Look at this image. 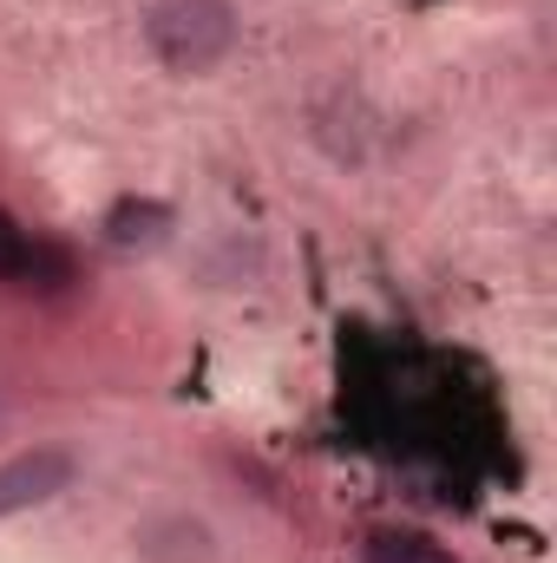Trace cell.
Wrapping results in <instances>:
<instances>
[{
  "instance_id": "obj_1",
  "label": "cell",
  "mask_w": 557,
  "mask_h": 563,
  "mask_svg": "<svg viewBox=\"0 0 557 563\" xmlns=\"http://www.w3.org/2000/svg\"><path fill=\"white\" fill-rule=\"evenodd\" d=\"M144 40H151V53H157L171 73L197 79V73H210V66L230 59V46H237V13H230V0H151Z\"/></svg>"
},
{
  "instance_id": "obj_2",
  "label": "cell",
  "mask_w": 557,
  "mask_h": 563,
  "mask_svg": "<svg viewBox=\"0 0 557 563\" xmlns=\"http://www.w3.org/2000/svg\"><path fill=\"white\" fill-rule=\"evenodd\" d=\"M73 452L66 445H33V452H20V459H7L0 465V518H13V511H33V505H46V498H59L66 485H73Z\"/></svg>"
},
{
  "instance_id": "obj_3",
  "label": "cell",
  "mask_w": 557,
  "mask_h": 563,
  "mask_svg": "<svg viewBox=\"0 0 557 563\" xmlns=\"http://www.w3.org/2000/svg\"><path fill=\"white\" fill-rule=\"evenodd\" d=\"M0 282H13V288H59L66 282V256L53 243H40L26 223H13L7 210H0Z\"/></svg>"
},
{
  "instance_id": "obj_4",
  "label": "cell",
  "mask_w": 557,
  "mask_h": 563,
  "mask_svg": "<svg viewBox=\"0 0 557 563\" xmlns=\"http://www.w3.org/2000/svg\"><path fill=\"white\" fill-rule=\"evenodd\" d=\"M132 544H139L144 563H210L217 558V538H210L204 518H151Z\"/></svg>"
},
{
  "instance_id": "obj_5",
  "label": "cell",
  "mask_w": 557,
  "mask_h": 563,
  "mask_svg": "<svg viewBox=\"0 0 557 563\" xmlns=\"http://www.w3.org/2000/svg\"><path fill=\"white\" fill-rule=\"evenodd\" d=\"M361 563H459L446 544H433L426 531H407V525H374L361 538Z\"/></svg>"
},
{
  "instance_id": "obj_6",
  "label": "cell",
  "mask_w": 557,
  "mask_h": 563,
  "mask_svg": "<svg viewBox=\"0 0 557 563\" xmlns=\"http://www.w3.org/2000/svg\"><path fill=\"white\" fill-rule=\"evenodd\" d=\"M164 230H171V210L151 203V197H125L106 217V243L112 250H151V243H164Z\"/></svg>"
}]
</instances>
